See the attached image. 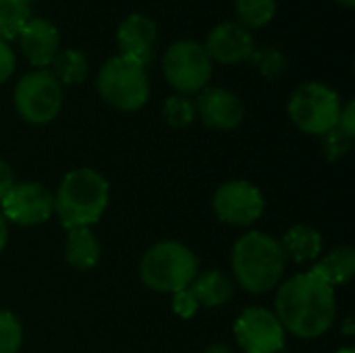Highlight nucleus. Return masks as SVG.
I'll return each mask as SVG.
<instances>
[{"mask_svg": "<svg viewBox=\"0 0 355 353\" xmlns=\"http://www.w3.org/2000/svg\"><path fill=\"white\" fill-rule=\"evenodd\" d=\"M275 314L285 333L300 339H318L329 333L337 318L335 287L312 268L300 273L279 287Z\"/></svg>", "mask_w": 355, "mask_h": 353, "instance_id": "obj_1", "label": "nucleus"}, {"mask_svg": "<svg viewBox=\"0 0 355 353\" xmlns=\"http://www.w3.org/2000/svg\"><path fill=\"white\" fill-rule=\"evenodd\" d=\"M108 200L110 185L106 177L83 166L62 177L54 196V212L67 231L92 227L106 212Z\"/></svg>", "mask_w": 355, "mask_h": 353, "instance_id": "obj_2", "label": "nucleus"}, {"mask_svg": "<svg viewBox=\"0 0 355 353\" xmlns=\"http://www.w3.org/2000/svg\"><path fill=\"white\" fill-rule=\"evenodd\" d=\"M285 266L287 258L281 243L262 231H250L233 246L231 268L235 281L250 293L275 289L285 275Z\"/></svg>", "mask_w": 355, "mask_h": 353, "instance_id": "obj_3", "label": "nucleus"}, {"mask_svg": "<svg viewBox=\"0 0 355 353\" xmlns=\"http://www.w3.org/2000/svg\"><path fill=\"white\" fill-rule=\"evenodd\" d=\"M198 256L179 241H160L152 246L139 262L141 283L158 293H177L200 275Z\"/></svg>", "mask_w": 355, "mask_h": 353, "instance_id": "obj_4", "label": "nucleus"}, {"mask_svg": "<svg viewBox=\"0 0 355 353\" xmlns=\"http://www.w3.org/2000/svg\"><path fill=\"white\" fill-rule=\"evenodd\" d=\"M96 89L100 98L116 110L133 112L146 106L150 98V79L146 67L123 58H108L96 77Z\"/></svg>", "mask_w": 355, "mask_h": 353, "instance_id": "obj_5", "label": "nucleus"}, {"mask_svg": "<svg viewBox=\"0 0 355 353\" xmlns=\"http://www.w3.org/2000/svg\"><path fill=\"white\" fill-rule=\"evenodd\" d=\"M341 106V98L333 87L318 81H308L291 94L287 112L300 131L322 137L337 127Z\"/></svg>", "mask_w": 355, "mask_h": 353, "instance_id": "obj_6", "label": "nucleus"}, {"mask_svg": "<svg viewBox=\"0 0 355 353\" xmlns=\"http://www.w3.org/2000/svg\"><path fill=\"white\" fill-rule=\"evenodd\" d=\"M162 73L168 85L179 94H200L212 77V60L200 42L179 40L166 48L162 56Z\"/></svg>", "mask_w": 355, "mask_h": 353, "instance_id": "obj_7", "label": "nucleus"}, {"mask_svg": "<svg viewBox=\"0 0 355 353\" xmlns=\"http://www.w3.org/2000/svg\"><path fill=\"white\" fill-rule=\"evenodd\" d=\"M12 102L23 121L48 125L62 108V85L48 69H37L17 81Z\"/></svg>", "mask_w": 355, "mask_h": 353, "instance_id": "obj_8", "label": "nucleus"}, {"mask_svg": "<svg viewBox=\"0 0 355 353\" xmlns=\"http://www.w3.org/2000/svg\"><path fill=\"white\" fill-rule=\"evenodd\" d=\"M233 333L243 353H279L287 335L277 314L260 306L245 308L237 316Z\"/></svg>", "mask_w": 355, "mask_h": 353, "instance_id": "obj_9", "label": "nucleus"}, {"mask_svg": "<svg viewBox=\"0 0 355 353\" xmlns=\"http://www.w3.org/2000/svg\"><path fill=\"white\" fill-rule=\"evenodd\" d=\"M212 208L218 221L233 227H250L264 212V196L250 181L235 179L223 183L214 191Z\"/></svg>", "mask_w": 355, "mask_h": 353, "instance_id": "obj_10", "label": "nucleus"}, {"mask_svg": "<svg viewBox=\"0 0 355 353\" xmlns=\"http://www.w3.org/2000/svg\"><path fill=\"white\" fill-rule=\"evenodd\" d=\"M2 216L6 223L19 227H35L46 223L54 214V196L35 181L15 183L6 198L0 202Z\"/></svg>", "mask_w": 355, "mask_h": 353, "instance_id": "obj_11", "label": "nucleus"}, {"mask_svg": "<svg viewBox=\"0 0 355 353\" xmlns=\"http://www.w3.org/2000/svg\"><path fill=\"white\" fill-rule=\"evenodd\" d=\"M208 52L212 62L220 64H239L250 60L252 52L256 50V42L250 29H245L237 21H225L212 27V31L206 37V44H202Z\"/></svg>", "mask_w": 355, "mask_h": 353, "instance_id": "obj_12", "label": "nucleus"}, {"mask_svg": "<svg viewBox=\"0 0 355 353\" xmlns=\"http://www.w3.org/2000/svg\"><path fill=\"white\" fill-rule=\"evenodd\" d=\"M158 42V27L156 23L141 12H133L121 21L116 29V46L119 56L129 58L141 67H148L154 58Z\"/></svg>", "mask_w": 355, "mask_h": 353, "instance_id": "obj_13", "label": "nucleus"}, {"mask_svg": "<svg viewBox=\"0 0 355 353\" xmlns=\"http://www.w3.org/2000/svg\"><path fill=\"white\" fill-rule=\"evenodd\" d=\"M196 112L202 123L210 129L231 131L243 121V102L231 89L225 87H206L196 100Z\"/></svg>", "mask_w": 355, "mask_h": 353, "instance_id": "obj_14", "label": "nucleus"}, {"mask_svg": "<svg viewBox=\"0 0 355 353\" xmlns=\"http://www.w3.org/2000/svg\"><path fill=\"white\" fill-rule=\"evenodd\" d=\"M19 46L29 64L35 69H46L52 64L54 56L58 54L60 35L58 29L48 19H29L23 31L19 33Z\"/></svg>", "mask_w": 355, "mask_h": 353, "instance_id": "obj_15", "label": "nucleus"}, {"mask_svg": "<svg viewBox=\"0 0 355 353\" xmlns=\"http://www.w3.org/2000/svg\"><path fill=\"white\" fill-rule=\"evenodd\" d=\"M287 260L295 264H306L322 254V235L308 225H295L279 241Z\"/></svg>", "mask_w": 355, "mask_h": 353, "instance_id": "obj_16", "label": "nucleus"}, {"mask_svg": "<svg viewBox=\"0 0 355 353\" xmlns=\"http://www.w3.org/2000/svg\"><path fill=\"white\" fill-rule=\"evenodd\" d=\"M102 254L100 241L98 237L92 233L89 227H81V229H71L67 233V241H64V258L69 262V266L77 268V270H89L98 264Z\"/></svg>", "mask_w": 355, "mask_h": 353, "instance_id": "obj_17", "label": "nucleus"}, {"mask_svg": "<svg viewBox=\"0 0 355 353\" xmlns=\"http://www.w3.org/2000/svg\"><path fill=\"white\" fill-rule=\"evenodd\" d=\"M189 289L200 306L218 308L231 302L235 293V283L220 270H208L204 275H198L189 285Z\"/></svg>", "mask_w": 355, "mask_h": 353, "instance_id": "obj_18", "label": "nucleus"}, {"mask_svg": "<svg viewBox=\"0 0 355 353\" xmlns=\"http://www.w3.org/2000/svg\"><path fill=\"white\" fill-rule=\"evenodd\" d=\"M312 270H316L331 287L345 285L352 281L355 273V252L349 246L335 248L333 252L322 256V260H318Z\"/></svg>", "mask_w": 355, "mask_h": 353, "instance_id": "obj_19", "label": "nucleus"}, {"mask_svg": "<svg viewBox=\"0 0 355 353\" xmlns=\"http://www.w3.org/2000/svg\"><path fill=\"white\" fill-rule=\"evenodd\" d=\"M50 67H52L50 73L56 77V81L60 85H79L85 81L87 71H89L85 54L79 50H73V48L58 52Z\"/></svg>", "mask_w": 355, "mask_h": 353, "instance_id": "obj_20", "label": "nucleus"}, {"mask_svg": "<svg viewBox=\"0 0 355 353\" xmlns=\"http://www.w3.org/2000/svg\"><path fill=\"white\" fill-rule=\"evenodd\" d=\"M31 19V4L27 0H0V40H17Z\"/></svg>", "mask_w": 355, "mask_h": 353, "instance_id": "obj_21", "label": "nucleus"}, {"mask_svg": "<svg viewBox=\"0 0 355 353\" xmlns=\"http://www.w3.org/2000/svg\"><path fill=\"white\" fill-rule=\"evenodd\" d=\"M237 23L245 29H262L277 15V0H233Z\"/></svg>", "mask_w": 355, "mask_h": 353, "instance_id": "obj_22", "label": "nucleus"}, {"mask_svg": "<svg viewBox=\"0 0 355 353\" xmlns=\"http://www.w3.org/2000/svg\"><path fill=\"white\" fill-rule=\"evenodd\" d=\"M196 102L189 96L183 94H173L164 100L162 106V119L168 127L173 129H185L196 121Z\"/></svg>", "mask_w": 355, "mask_h": 353, "instance_id": "obj_23", "label": "nucleus"}, {"mask_svg": "<svg viewBox=\"0 0 355 353\" xmlns=\"http://www.w3.org/2000/svg\"><path fill=\"white\" fill-rule=\"evenodd\" d=\"M250 60L260 71V75L264 79H279L287 71L285 54L281 50H277V48H270V46H264V48L256 46V50L252 52Z\"/></svg>", "mask_w": 355, "mask_h": 353, "instance_id": "obj_24", "label": "nucleus"}, {"mask_svg": "<svg viewBox=\"0 0 355 353\" xmlns=\"http://www.w3.org/2000/svg\"><path fill=\"white\" fill-rule=\"evenodd\" d=\"M21 345L23 327L19 318L8 310H0V353H19Z\"/></svg>", "mask_w": 355, "mask_h": 353, "instance_id": "obj_25", "label": "nucleus"}, {"mask_svg": "<svg viewBox=\"0 0 355 353\" xmlns=\"http://www.w3.org/2000/svg\"><path fill=\"white\" fill-rule=\"evenodd\" d=\"M352 144H354V139L347 137L345 133H341V131L335 127L333 131H329V133L322 135L320 150H322V156H324L329 162H335V160L343 158V156L349 152Z\"/></svg>", "mask_w": 355, "mask_h": 353, "instance_id": "obj_26", "label": "nucleus"}, {"mask_svg": "<svg viewBox=\"0 0 355 353\" xmlns=\"http://www.w3.org/2000/svg\"><path fill=\"white\" fill-rule=\"evenodd\" d=\"M198 310H200V304H198V300H196V295L191 293L189 287L173 293V312L179 318H191Z\"/></svg>", "mask_w": 355, "mask_h": 353, "instance_id": "obj_27", "label": "nucleus"}, {"mask_svg": "<svg viewBox=\"0 0 355 353\" xmlns=\"http://www.w3.org/2000/svg\"><path fill=\"white\" fill-rule=\"evenodd\" d=\"M337 129L341 133H345L347 137L354 139L355 135V102L349 100L345 106H341V112H339V121H337Z\"/></svg>", "mask_w": 355, "mask_h": 353, "instance_id": "obj_28", "label": "nucleus"}, {"mask_svg": "<svg viewBox=\"0 0 355 353\" xmlns=\"http://www.w3.org/2000/svg\"><path fill=\"white\" fill-rule=\"evenodd\" d=\"M15 71V52L8 42L0 40V83H4Z\"/></svg>", "mask_w": 355, "mask_h": 353, "instance_id": "obj_29", "label": "nucleus"}, {"mask_svg": "<svg viewBox=\"0 0 355 353\" xmlns=\"http://www.w3.org/2000/svg\"><path fill=\"white\" fill-rule=\"evenodd\" d=\"M15 185V175H12V169L8 166V162L0 160V202L6 198V193L12 189Z\"/></svg>", "mask_w": 355, "mask_h": 353, "instance_id": "obj_30", "label": "nucleus"}, {"mask_svg": "<svg viewBox=\"0 0 355 353\" xmlns=\"http://www.w3.org/2000/svg\"><path fill=\"white\" fill-rule=\"evenodd\" d=\"M8 243V225H6V218L0 214V252L6 248Z\"/></svg>", "mask_w": 355, "mask_h": 353, "instance_id": "obj_31", "label": "nucleus"}, {"mask_svg": "<svg viewBox=\"0 0 355 353\" xmlns=\"http://www.w3.org/2000/svg\"><path fill=\"white\" fill-rule=\"evenodd\" d=\"M206 353H235L229 345H212V347H208Z\"/></svg>", "mask_w": 355, "mask_h": 353, "instance_id": "obj_32", "label": "nucleus"}, {"mask_svg": "<svg viewBox=\"0 0 355 353\" xmlns=\"http://www.w3.org/2000/svg\"><path fill=\"white\" fill-rule=\"evenodd\" d=\"M343 331H345V335H347V337H352V335H355L354 320H352V318H347V320H345V327H343Z\"/></svg>", "mask_w": 355, "mask_h": 353, "instance_id": "obj_33", "label": "nucleus"}, {"mask_svg": "<svg viewBox=\"0 0 355 353\" xmlns=\"http://www.w3.org/2000/svg\"><path fill=\"white\" fill-rule=\"evenodd\" d=\"M337 4H341V6H345V8H352L355 4V0H335Z\"/></svg>", "mask_w": 355, "mask_h": 353, "instance_id": "obj_34", "label": "nucleus"}, {"mask_svg": "<svg viewBox=\"0 0 355 353\" xmlns=\"http://www.w3.org/2000/svg\"><path fill=\"white\" fill-rule=\"evenodd\" d=\"M337 353H355L354 347H343V350H339Z\"/></svg>", "mask_w": 355, "mask_h": 353, "instance_id": "obj_35", "label": "nucleus"}, {"mask_svg": "<svg viewBox=\"0 0 355 353\" xmlns=\"http://www.w3.org/2000/svg\"><path fill=\"white\" fill-rule=\"evenodd\" d=\"M27 2H29V4H31V2H33V0H27Z\"/></svg>", "mask_w": 355, "mask_h": 353, "instance_id": "obj_36", "label": "nucleus"}]
</instances>
